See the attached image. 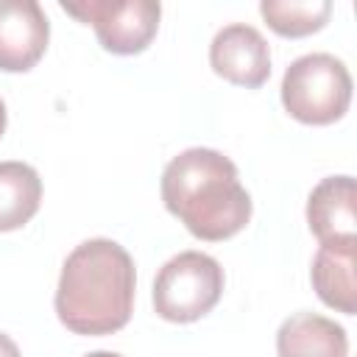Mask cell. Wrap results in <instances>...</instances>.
<instances>
[{
	"mask_svg": "<svg viewBox=\"0 0 357 357\" xmlns=\"http://www.w3.org/2000/svg\"><path fill=\"white\" fill-rule=\"evenodd\" d=\"M134 259L106 237L86 240L70 251L56 287V315L75 335L120 332L134 310Z\"/></svg>",
	"mask_w": 357,
	"mask_h": 357,
	"instance_id": "1",
	"label": "cell"
},
{
	"mask_svg": "<svg viewBox=\"0 0 357 357\" xmlns=\"http://www.w3.org/2000/svg\"><path fill=\"white\" fill-rule=\"evenodd\" d=\"M162 201L192 237L206 243L229 240L251 220V195L234 162L212 148H187L167 162Z\"/></svg>",
	"mask_w": 357,
	"mask_h": 357,
	"instance_id": "2",
	"label": "cell"
},
{
	"mask_svg": "<svg viewBox=\"0 0 357 357\" xmlns=\"http://www.w3.org/2000/svg\"><path fill=\"white\" fill-rule=\"evenodd\" d=\"M351 75L332 53H307L296 59L282 78V106L307 126H329L349 112Z\"/></svg>",
	"mask_w": 357,
	"mask_h": 357,
	"instance_id": "3",
	"label": "cell"
},
{
	"mask_svg": "<svg viewBox=\"0 0 357 357\" xmlns=\"http://www.w3.org/2000/svg\"><path fill=\"white\" fill-rule=\"evenodd\" d=\"M220 262L201 251H181L170 257L153 279V310L170 324H190L204 318L220 301Z\"/></svg>",
	"mask_w": 357,
	"mask_h": 357,
	"instance_id": "4",
	"label": "cell"
},
{
	"mask_svg": "<svg viewBox=\"0 0 357 357\" xmlns=\"http://www.w3.org/2000/svg\"><path fill=\"white\" fill-rule=\"evenodd\" d=\"M61 8L92 25L103 50L117 56L142 53L159 31L162 6L153 0H81Z\"/></svg>",
	"mask_w": 357,
	"mask_h": 357,
	"instance_id": "5",
	"label": "cell"
},
{
	"mask_svg": "<svg viewBox=\"0 0 357 357\" xmlns=\"http://www.w3.org/2000/svg\"><path fill=\"white\" fill-rule=\"evenodd\" d=\"M209 64L229 84L257 89L271 75V47L254 25L234 22L215 33L209 45Z\"/></svg>",
	"mask_w": 357,
	"mask_h": 357,
	"instance_id": "6",
	"label": "cell"
},
{
	"mask_svg": "<svg viewBox=\"0 0 357 357\" xmlns=\"http://www.w3.org/2000/svg\"><path fill=\"white\" fill-rule=\"evenodd\" d=\"M50 22L36 0H0V70L28 73L47 50Z\"/></svg>",
	"mask_w": 357,
	"mask_h": 357,
	"instance_id": "7",
	"label": "cell"
},
{
	"mask_svg": "<svg viewBox=\"0 0 357 357\" xmlns=\"http://www.w3.org/2000/svg\"><path fill=\"white\" fill-rule=\"evenodd\" d=\"M307 223L321 245H357V187L351 176L324 178L307 198Z\"/></svg>",
	"mask_w": 357,
	"mask_h": 357,
	"instance_id": "8",
	"label": "cell"
},
{
	"mask_svg": "<svg viewBox=\"0 0 357 357\" xmlns=\"http://www.w3.org/2000/svg\"><path fill=\"white\" fill-rule=\"evenodd\" d=\"M279 357H349V337L340 324L318 312H296L276 332Z\"/></svg>",
	"mask_w": 357,
	"mask_h": 357,
	"instance_id": "9",
	"label": "cell"
},
{
	"mask_svg": "<svg viewBox=\"0 0 357 357\" xmlns=\"http://www.w3.org/2000/svg\"><path fill=\"white\" fill-rule=\"evenodd\" d=\"M354 265H357V245H321L312 257V287L318 298L346 315L357 312V282H354Z\"/></svg>",
	"mask_w": 357,
	"mask_h": 357,
	"instance_id": "10",
	"label": "cell"
},
{
	"mask_svg": "<svg viewBox=\"0 0 357 357\" xmlns=\"http://www.w3.org/2000/svg\"><path fill=\"white\" fill-rule=\"evenodd\" d=\"M42 201V178L25 162H0V231L25 226Z\"/></svg>",
	"mask_w": 357,
	"mask_h": 357,
	"instance_id": "11",
	"label": "cell"
},
{
	"mask_svg": "<svg viewBox=\"0 0 357 357\" xmlns=\"http://www.w3.org/2000/svg\"><path fill=\"white\" fill-rule=\"evenodd\" d=\"M259 14L279 36L298 39L321 31L332 14L329 0H262Z\"/></svg>",
	"mask_w": 357,
	"mask_h": 357,
	"instance_id": "12",
	"label": "cell"
},
{
	"mask_svg": "<svg viewBox=\"0 0 357 357\" xmlns=\"http://www.w3.org/2000/svg\"><path fill=\"white\" fill-rule=\"evenodd\" d=\"M0 357H22L20 349H17V343L8 335H3V332H0Z\"/></svg>",
	"mask_w": 357,
	"mask_h": 357,
	"instance_id": "13",
	"label": "cell"
},
{
	"mask_svg": "<svg viewBox=\"0 0 357 357\" xmlns=\"http://www.w3.org/2000/svg\"><path fill=\"white\" fill-rule=\"evenodd\" d=\"M84 357H123V354H117V351H89Z\"/></svg>",
	"mask_w": 357,
	"mask_h": 357,
	"instance_id": "14",
	"label": "cell"
},
{
	"mask_svg": "<svg viewBox=\"0 0 357 357\" xmlns=\"http://www.w3.org/2000/svg\"><path fill=\"white\" fill-rule=\"evenodd\" d=\"M3 131H6V103L0 98V137H3Z\"/></svg>",
	"mask_w": 357,
	"mask_h": 357,
	"instance_id": "15",
	"label": "cell"
}]
</instances>
